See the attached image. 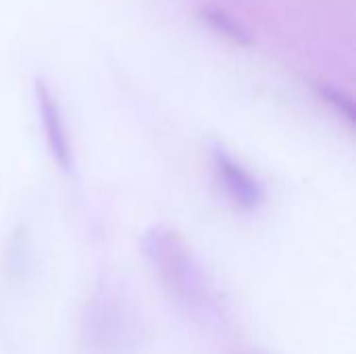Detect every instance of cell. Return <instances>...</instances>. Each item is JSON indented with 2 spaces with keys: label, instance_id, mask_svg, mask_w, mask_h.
Wrapping results in <instances>:
<instances>
[{
  "label": "cell",
  "instance_id": "3",
  "mask_svg": "<svg viewBox=\"0 0 356 354\" xmlns=\"http://www.w3.org/2000/svg\"><path fill=\"white\" fill-rule=\"evenodd\" d=\"M33 94H35L38 115H40V121L44 127L46 146H48L54 163L63 171H71L73 152H71V142H69V134H67V125L63 119L60 104L54 98L52 90L48 88V83L40 77H35V81H33Z\"/></svg>",
  "mask_w": 356,
  "mask_h": 354
},
{
  "label": "cell",
  "instance_id": "2",
  "mask_svg": "<svg viewBox=\"0 0 356 354\" xmlns=\"http://www.w3.org/2000/svg\"><path fill=\"white\" fill-rule=\"evenodd\" d=\"M215 179L225 194V198L240 211H254L265 200L263 184L232 156L223 146H213L211 150Z\"/></svg>",
  "mask_w": 356,
  "mask_h": 354
},
{
  "label": "cell",
  "instance_id": "4",
  "mask_svg": "<svg viewBox=\"0 0 356 354\" xmlns=\"http://www.w3.org/2000/svg\"><path fill=\"white\" fill-rule=\"evenodd\" d=\"M204 17H207L209 23H213V27H217L219 31H223V35H229V38H234L236 42H248L246 33H244L232 19H227L225 15L217 13V10H207Z\"/></svg>",
  "mask_w": 356,
  "mask_h": 354
},
{
  "label": "cell",
  "instance_id": "1",
  "mask_svg": "<svg viewBox=\"0 0 356 354\" xmlns=\"http://www.w3.org/2000/svg\"><path fill=\"white\" fill-rule=\"evenodd\" d=\"M144 255L167 294L188 315L209 328H223L225 307L204 267L171 227L154 225L144 236Z\"/></svg>",
  "mask_w": 356,
  "mask_h": 354
}]
</instances>
